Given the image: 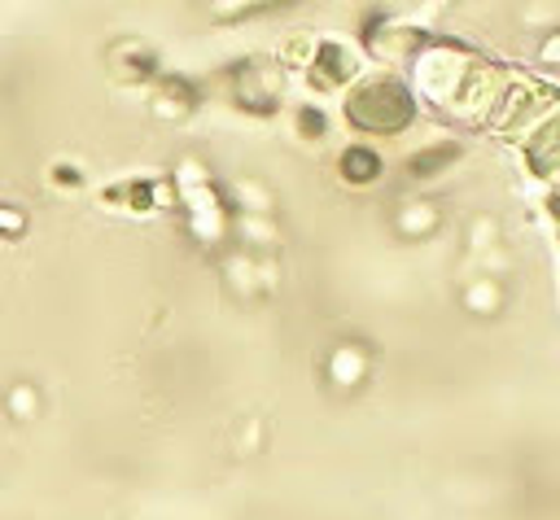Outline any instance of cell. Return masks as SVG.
<instances>
[{"label": "cell", "instance_id": "7a4b0ae2", "mask_svg": "<svg viewBox=\"0 0 560 520\" xmlns=\"http://www.w3.org/2000/svg\"><path fill=\"white\" fill-rule=\"evenodd\" d=\"M350 118L359 127H381V131H394L411 118V96L398 87V83H368L354 92L350 101Z\"/></svg>", "mask_w": 560, "mask_h": 520}, {"label": "cell", "instance_id": "277c9868", "mask_svg": "<svg viewBox=\"0 0 560 520\" xmlns=\"http://www.w3.org/2000/svg\"><path fill=\"white\" fill-rule=\"evenodd\" d=\"M464 306L472 310V315H499L503 310V284L494 280V275H477V280H468L464 284Z\"/></svg>", "mask_w": 560, "mask_h": 520}, {"label": "cell", "instance_id": "5b68a950", "mask_svg": "<svg viewBox=\"0 0 560 520\" xmlns=\"http://www.w3.org/2000/svg\"><path fill=\"white\" fill-rule=\"evenodd\" d=\"M341 166H346V175L350 179H376V153H368V149H350L346 157H341Z\"/></svg>", "mask_w": 560, "mask_h": 520}, {"label": "cell", "instance_id": "6da1fadb", "mask_svg": "<svg viewBox=\"0 0 560 520\" xmlns=\"http://www.w3.org/2000/svg\"><path fill=\"white\" fill-rule=\"evenodd\" d=\"M560 114V92L547 83H512V92L499 105V127L508 131V140H529L542 122H551Z\"/></svg>", "mask_w": 560, "mask_h": 520}, {"label": "cell", "instance_id": "8992f818", "mask_svg": "<svg viewBox=\"0 0 560 520\" xmlns=\"http://www.w3.org/2000/svg\"><path fill=\"white\" fill-rule=\"evenodd\" d=\"M433 223H438V214H433L424 201H411V210H402V214H398V227H402V232H411V236H416V232H429Z\"/></svg>", "mask_w": 560, "mask_h": 520}, {"label": "cell", "instance_id": "9c48e42d", "mask_svg": "<svg viewBox=\"0 0 560 520\" xmlns=\"http://www.w3.org/2000/svg\"><path fill=\"white\" fill-rule=\"evenodd\" d=\"M455 153H459L455 144H446V149H429V153H424V157H416L411 166H416V175H424V166H446Z\"/></svg>", "mask_w": 560, "mask_h": 520}, {"label": "cell", "instance_id": "ba28073f", "mask_svg": "<svg viewBox=\"0 0 560 520\" xmlns=\"http://www.w3.org/2000/svg\"><path fill=\"white\" fill-rule=\"evenodd\" d=\"M538 66H556V70H560V26L542 35V44H538Z\"/></svg>", "mask_w": 560, "mask_h": 520}, {"label": "cell", "instance_id": "3957f363", "mask_svg": "<svg viewBox=\"0 0 560 520\" xmlns=\"http://www.w3.org/2000/svg\"><path fill=\"white\" fill-rule=\"evenodd\" d=\"M525 162H529V170H534L538 179H547V184L560 179V114H556L551 122H542V127L525 140Z\"/></svg>", "mask_w": 560, "mask_h": 520}, {"label": "cell", "instance_id": "30bf717a", "mask_svg": "<svg viewBox=\"0 0 560 520\" xmlns=\"http://www.w3.org/2000/svg\"><path fill=\"white\" fill-rule=\"evenodd\" d=\"M547 210H551V214H556V223H560V179L547 188Z\"/></svg>", "mask_w": 560, "mask_h": 520}, {"label": "cell", "instance_id": "52a82bcc", "mask_svg": "<svg viewBox=\"0 0 560 520\" xmlns=\"http://www.w3.org/2000/svg\"><path fill=\"white\" fill-rule=\"evenodd\" d=\"M494 240H499V223H494L490 214H481V218L468 223V245H472V249H490Z\"/></svg>", "mask_w": 560, "mask_h": 520}]
</instances>
